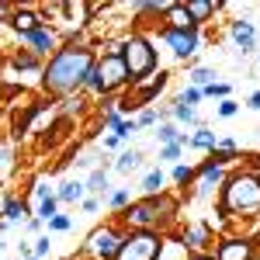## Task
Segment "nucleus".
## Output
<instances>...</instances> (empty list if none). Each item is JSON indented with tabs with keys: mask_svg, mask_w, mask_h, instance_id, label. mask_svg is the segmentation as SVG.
Instances as JSON below:
<instances>
[{
	"mask_svg": "<svg viewBox=\"0 0 260 260\" xmlns=\"http://www.w3.org/2000/svg\"><path fill=\"white\" fill-rule=\"evenodd\" d=\"M163 83H167V73H160V77H153V80H142L139 83V94H136V101H149L156 90H163Z\"/></svg>",
	"mask_w": 260,
	"mask_h": 260,
	"instance_id": "nucleus-15",
	"label": "nucleus"
},
{
	"mask_svg": "<svg viewBox=\"0 0 260 260\" xmlns=\"http://www.w3.org/2000/svg\"><path fill=\"white\" fill-rule=\"evenodd\" d=\"M90 70H94L90 49H77V45H73V49H62V52L52 56L49 70H45V87H49L52 94H66V90L87 83Z\"/></svg>",
	"mask_w": 260,
	"mask_h": 260,
	"instance_id": "nucleus-1",
	"label": "nucleus"
},
{
	"mask_svg": "<svg viewBox=\"0 0 260 260\" xmlns=\"http://www.w3.org/2000/svg\"><path fill=\"white\" fill-rule=\"evenodd\" d=\"M98 77H101V90L108 94V90H118L125 80H132V73H128V66L121 56H104V62L98 66Z\"/></svg>",
	"mask_w": 260,
	"mask_h": 260,
	"instance_id": "nucleus-6",
	"label": "nucleus"
},
{
	"mask_svg": "<svg viewBox=\"0 0 260 260\" xmlns=\"http://www.w3.org/2000/svg\"><path fill=\"white\" fill-rule=\"evenodd\" d=\"M160 250H163L160 236L153 229H139V233L121 240V250L115 260H160Z\"/></svg>",
	"mask_w": 260,
	"mask_h": 260,
	"instance_id": "nucleus-3",
	"label": "nucleus"
},
{
	"mask_svg": "<svg viewBox=\"0 0 260 260\" xmlns=\"http://www.w3.org/2000/svg\"><path fill=\"white\" fill-rule=\"evenodd\" d=\"M250 108H260V94H253V101H250Z\"/></svg>",
	"mask_w": 260,
	"mask_h": 260,
	"instance_id": "nucleus-36",
	"label": "nucleus"
},
{
	"mask_svg": "<svg viewBox=\"0 0 260 260\" xmlns=\"http://www.w3.org/2000/svg\"><path fill=\"white\" fill-rule=\"evenodd\" d=\"M80 194H83L80 184H62V191H59V198H62V201H77Z\"/></svg>",
	"mask_w": 260,
	"mask_h": 260,
	"instance_id": "nucleus-19",
	"label": "nucleus"
},
{
	"mask_svg": "<svg viewBox=\"0 0 260 260\" xmlns=\"http://www.w3.org/2000/svg\"><path fill=\"white\" fill-rule=\"evenodd\" d=\"M160 184H163V174H160V170H153V174L146 177V184H142V187H146L149 194H156V191H160Z\"/></svg>",
	"mask_w": 260,
	"mask_h": 260,
	"instance_id": "nucleus-21",
	"label": "nucleus"
},
{
	"mask_svg": "<svg viewBox=\"0 0 260 260\" xmlns=\"http://www.w3.org/2000/svg\"><path fill=\"white\" fill-rule=\"evenodd\" d=\"M208 94H212V98H229V87H225V83H212Z\"/></svg>",
	"mask_w": 260,
	"mask_h": 260,
	"instance_id": "nucleus-26",
	"label": "nucleus"
},
{
	"mask_svg": "<svg viewBox=\"0 0 260 260\" xmlns=\"http://www.w3.org/2000/svg\"><path fill=\"white\" fill-rule=\"evenodd\" d=\"M24 42H28L35 52H49V49H52V31H49V28H39V31L24 35Z\"/></svg>",
	"mask_w": 260,
	"mask_h": 260,
	"instance_id": "nucleus-13",
	"label": "nucleus"
},
{
	"mask_svg": "<svg viewBox=\"0 0 260 260\" xmlns=\"http://www.w3.org/2000/svg\"><path fill=\"white\" fill-rule=\"evenodd\" d=\"M201 98V90H187V94H184V98H180V104H194V101Z\"/></svg>",
	"mask_w": 260,
	"mask_h": 260,
	"instance_id": "nucleus-32",
	"label": "nucleus"
},
{
	"mask_svg": "<svg viewBox=\"0 0 260 260\" xmlns=\"http://www.w3.org/2000/svg\"><path fill=\"white\" fill-rule=\"evenodd\" d=\"M194 146H201V149H208V146H215V136H212V132H205V128H201L198 136H194Z\"/></svg>",
	"mask_w": 260,
	"mask_h": 260,
	"instance_id": "nucleus-22",
	"label": "nucleus"
},
{
	"mask_svg": "<svg viewBox=\"0 0 260 260\" xmlns=\"http://www.w3.org/2000/svg\"><path fill=\"white\" fill-rule=\"evenodd\" d=\"M14 62H18L21 70H31V66H35V56H18Z\"/></svg>",
	"mask_w": 260,
	"mask_h": 260,
	"instance_id": "nucleus-29",
	"label": "nucleus"
},
{
	"mask_svg": "<svg viewBox=\"0 0 260 260\" xmlns=\"http://www.w3.org/2000/svg\"><path fill=\"white\" fill-rule=\"evenodd\" d=\"M4 215L11 222H18V219H24L28 212H24V201H14V198H7V205H4Z\"/></svg>",
	"mask_w": 260,
	"mask_h": 260,
	"instance_id": "nucleus-18",
	"label": "nucleus"
},
{
	"mask_svg": "<svg viewBox=\"0 0 260 260\" xmlns=\"http://www.w3.org/2000/svg\"><path fill=\"white\" fill-rule=\"evenodd\" d=\"M125 201H128V194H125V191H115V194H111V205H115V208H121Z\"/></svg>",
	"mask_w": 260,
	"mask_h": 260,
	"instance_id": "nucleus-30",
	"label": "nucleus"
},
{
	"mask_svg": "<svg viewBox=\"0 0 260 260\" xmlns=\"http://www.w3.org/2000/svg\"><path fill=\"white\" fill-rule=\"evenodd\" d=\"M49 225H52V229H59V233H62V229H70V219H66V215H56V219L49 222Z\"/></svg>",
	"mask_w": 260,
	"mask_h": 260,
	"instance_id": "nucleus-27",
	"label": "nucleus"
},
{
	"mask_svg": "<svg viewBox=\"0 0 260 260\" xmlns=\"http://www.w3.org/2000/svg\"><path fill=\"white\" fill-rule=\"evenodd\" d=\"M177 118L180 121H191V118H194V111H191L187 104H180V108H177Z\"/></svg>",
	"mask_w": 260,
	"mask_h": 260,
	"instance_id": "nucleus-28",
	"label": "nucleus"
},
{
	"mask_svg": "<svg viewBox=\"0 0 260 260\" xmlns=\"http://www.w3.org/2000/svg\"><path fill=\"white\" fill-rule=\"evenodd\" d=\"M205 243H208V229H205V225H191V229H184V246L201 250Z\"/></svg>",
	"mask_w": 260,
	"mask_h": 260,
	"instance_id": "nucleus-14",
	"label": "nucleus"
},
{
	"mask_svg": "<svg viewBox=\"0 0 260 260\" xmlns=\"http://www.w3.org/2000/svg\"><path fill=\"white\" fill-rule=\"evenodd\" d=\"M219 180H222V167H219V163H208V167L201 170V187H198V191H212Z\"/></svg>",
	"mask_w": 260,
	"mask_h": 260,
	"instance_id": "nucleus-16",
	"label": "nucleus"
},
{
	"mask_svg": "<svg viewBox=\"0 0 260 260\" xmlns=\"http://www.w3.org/2000/svg\"><path fill=\"white\" fill-rule=\"evenodd\" d=\"M233 111H236V104H233V101H222V104H219V115H225V118H229Z\"/></svg>",
	"mask_w": 260,
	"mask_h": 260,
	"instance_id": "nucleus-31",
	"label": "nucleus"
},
{
	"mask_svg": "<svg viewBox=\"0 0 260 260\" xmlns=\"http://www.w3.org/2000/svg\"><path fill=\"white\" fill-rule=\"evenodd\" d=\"M160 139L167 142V146H174V142H177V132H174L170 125H163V128H160Z\"/></svg>",
	"mask_w": 260,
	"mask_h": 260,
	"instance_id": "nucleus-24",
	"label": "nucleus"
},
{
	"mask_svg": "<svg viewBox=\"0 0 260 260\" xmlns=\"http://www.w3.org/2000/svg\"><path fill=\"white\" fill-rule=\"evenodd\" d=\"M121 49H125L121 59H125V66H128L132 80H142L146 73H153V66H156V52H153V45H149L146 39H128Z\"/></svg>",
	"mask_w": 260,
	"mask_h": 260,
	"instance_id": "nucleus-5",
	"label": "nucleus"
},
{
	"mask_svg": "<svg viewBox=\"0 0 260 260\" xmlns=\"http://www.w3.org/2000/svg\"><path fill=\"white\" fill-rule=\"evenodd\" d=\"M139 160H142L139 153H125V156H121V160H118V170H132V167H136V163H139Z\"/></svg>",
	"mask_w": 260,
	"mask_h": 260,
	"instance_id": "nucleus-23",
	"label": "nucleus"
},
{
	"mask_svg": "<svg viewBox=\"0 0 260 260\" xmlns=\"http://www.w3.org/2000/svg\"><path fill=\"white\" fill-rule=\"evenodd\" d=\"M219 260H253V243L229 236V240L219 243Z\"/></svg>",
	"mask_w": 260,
	"mask_h": 260,
	"instance_id": "nucleus-8",
	"label": "nucleus"
},
{
	"mask_svg": "<svg viewBox=\"0 0 260 260\" xmlns=\"http://www.w3.org/2000/svg\"><path fill=\"white\" fill-rule=\"evenodd\" d=\"M191 80H194V83H208V87H212V73H208V70H194Z\"/></svg>",
	"mask_w": 260,
	"mask_h": 260,
	"instance_id": "nucleus-25",
	"label": "nucleus"
},
{
	"mask_svg": "<svg viewBox=\"0 0 260 260\" xmlns=\"http://www.w3.org/2000/svg\"><path fill=\"white\" fill-rule=\"evenodd\" d=\"M87 250L94 253V257L101 260H115L121 250V236L115 233V229H98L94 236H90V243H87Z\"/></svg>",
	"mask_w": 260,
	"mask_h": 260,
	"instance_id": "nucleus-7",
	"label": "nucleus"
},
{
	"mask_svg": "<svg viewBox=\"0 0 260 260\" xmlns=\"http://www.w3.org/2000/svg\"><path fill=\"white\" fill-rule=\"evenodd\" d=\"M184 7H187V14H191L194 24H198V21H208L215 11H219V4H212V0H187Z\"/></svg>",
	"mask_w": 260,
	"mask_h": 260,
	"instance_id": "nucleus-11",
	"label": "nucleus"
},
{
	"mask_svg": "<svg viewBox=\"0 0 260 260\" xmlns=\"http://www.w3.org/2000/svg\"><path fill=\"white\" fill-rule=\"evenodd\" d=\"M11 24H14V28H18L21 35H31V31H39L42 24H39V18H35V14H31V11H18V14H14V21H11Z\"/></svg>",
	"mask_w": 260,
	"mask_h": 260,
	"instance_id": "nucleus-12",
	"label": "nucleus"
},
{
	"mask_svg": "<svg viewBox=\"0 0 260 260\" xmlns=\"http://www.w3.org/2000/svg\"><path fill=\"white\" fill-rule=\"evenodd\" d=\"M174 156H177V142H174V146H167V149H163V160H174Z\"/></svg>",
	"mask_w": 260,
	"mask_h": 260,
	"instance_id": "nucleus-34",
	"label": "nucleus"
},
{
	"mask_svg": "<svg viewBox=\"0 0 260 260\" xmlns=\"http://www.w3.org/2000/svg\"><path fill=\"white\" fill-rule=\"evenodd\" d=\"M39 215H42V219H49V222L56 219V198H45V201H42V205H39Z\"/></svg>",
	"mask_w": 260,
	"mask_h": 260,
	"instance_id": "nucleus-20",
	"label": "nucleus"
},
{
	"mask_svg": "<svg viewBox=\"0 0 260 260\" xmlns=\"http://www.w3.org/2000/svg\"><path fill=\"white\" fill-rule=\"evenodd\" d=\"M233 39L240 42V45H243V52H246V49L253 45V28H250L246 21H236V24H233Z\"/></svg>",
	"mask_w": 260,
	"mask_h": 260,
	"instance_id": "nucleus-17",
	"label": "nucleus"
},
{
	"mask_svg": "<svg viewBox=\"0 0 260 260\" xmlns=\"http://www.w3.org/2000/svg\"><path fill=\"white\" fill-rule=\"evenodd\" d=\"M260 212V177L253 174H236L222 187L219 215H253Z\"/></svg>",
	"mask_w": 260,
	"mask_h": 260,
	"instance_id": "nucleus-2",
	"label": "nucleus"
},
{
	"mask_svg": "<svg viewBox=\"0 0 260 260\" xmlns=\"http://www.w3.org/2000/svg\"><path fill=\"white\" fill-rule=\"evenodd\" d=\"M101 184H104V174H94V177H90V187H94V191H101Z\"/></svg>",
	"mask_w": 260,
	"mask_h": 260,
	"instance_id": "nucleus-35",
	"label": "nucleus"
},
{
	"mask_svg": "<svg viewBox=\"0 0 260 260\" xmlns=\"http://www.w3.org/2000/svg\"><path fill=\"white\" fill-rule=\"evenodd\" d=\"M163 39L174 45V52H177V56H191V52L198 49V31H170V28H167V31H163Z\"/></svg>",
	"mask_w": 260,
	"mask_h": 260,
	"instance_id": "nucleus-9",
	"label": "nucleus"
},
{
	"mask_svg": "<svg viewBox=\"0 0 260 260\" xmlns=\"http://www.w3.org/2000/svg\"><path fill=\"white\" fill-rule=\"evenodd\" d=\"M167 28L170 31H194V21H191L184 4H170L167 7Z\"/></svg>",
	"mask_w": 260,
	"mask_h": 260,
	"instance_id": "nucleus-10",
	"label": "nucleus"
},
{
	"mask_svg": "<svg viewBox=\"0 0 260 260\" xmlns=\"http://www.w3.org/2000/svg\"><path fill=\"white\" fill-rule=\"evenodd\" d=\"M194 260H215V257H201V253H198V257H194Z\"/></svg>",
	"mask_w": 260,
	"mask_h": 260,
	"instance_id": "nucleus-37",
	"label": "nucleus"
},
{
	"mask_svg": "<svg viewBox=\"0 0 260 260\" xmlns=\"http://www.w3.org/2000/svg\"><path fill=\"white\" fill-rule=\"evenodd\" d=\"M174 215V201L170 198H149V201H139V205H132L128 212H125V219L132 222V225H139V229H149V225H160Z\"/></svg>",
	"mask_w": 260,
	"mask_h": 260,
	"instance_id": "nucleus-4",
	"label": "nucleus"
},
{
	"mask_svg": "<svg viewBox=\"0 0 260 260\" xmlns=\"http://www.w3.org/2000/svg\"><path fill=\"white\" fill-rule=\"evenodd\" d=\"M174 177H177V180H187V177H191V170H187V167H177V170H174Z\"/></svg>",
	"mask_w": 260,
	"mask_h": 260,
	"instance_id": "nucleus-33",
	"label": "nucleus"
}]
</instances>
